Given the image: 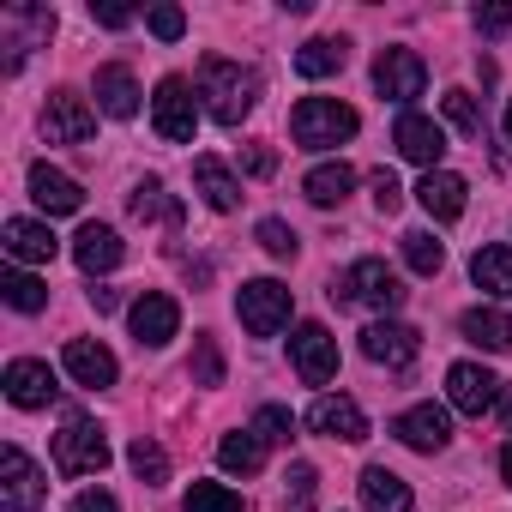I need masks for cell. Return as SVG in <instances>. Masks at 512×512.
<instances>
[{"instance_id":"6da1fadb","label":"cell","mask_w":512,"mask_h":512,"mask_svg":"<svg viewBox=\"0 0 512 512\" xmlns=\"http://www.w3.org/2000/svg\"><path fill=\"white\" fill-rule=\"evenodd\" d=\"M199 97H205V115H211L217 127H241V121L253 115V103H260V73L241 67V61L211 55V61L199 67Z\"/></svg>"},{"instance_id":"7a4b0ae2","label":"cell","mask_w":512,"mask_h":512,"mask_svg":"<svg viewBox=\"0 0 512 512\" xmlns=\"http://www.w3.org/2000/svg\"><path fill=\"white\" fill-rule=\"evenodd\" d=\"M356 109L350 103H338V97H302L296 103V115H290V133H296V145L302 151H332V145H344V139H356Z\"/></svg>"},{"instance_id":"3957f363","label":"cell","mask_w":512,"mask_h":512,"mask_svg":"<svg viewBox=\"0 0 512 512\" xmlns=\"http://www.w3.org/2000/svg\"><path fill=\"white\" fill-rule=\"evenodd\" d=\"M404 296H410V290L398 284V272H392L386 260H356L344 278H332V302H362V308H374V314H392Z\"/></svg>"},{"instance_id":"277c9868","label":"cell","mask_w":512,"mask_h":512,"mask_svg":"<svg viewBox=\"0 0 512 512\" xmlns=\"http://www.w3.org/2000/svg\"><path fill=\"white\" fill-rule=\"evenodd\" d=\"M55 37V7H31V0H19V7L0 13V49H7V73L25 67L31 49H43Z\"/></svg>"},{"instance_id":"5b68a950","label":"cell","mask_w":512,"mask_h":512,"mask_svg":"<svg viewBox=\"0 0 512 512\" xmlns=\"http://www.w3.org/2000/svg\"><path fill=\"white\" fill-rule=\"evenodd\" d=\"M151 127H157L163 145H187V139H193L199 103H193V85H187L181 73H169V79L157 85V97H151Z\"/></svg>"},{"instance_id":"8992f818","label":"cell","mask_w":512,"mask_h":512,"mask_svg":"<svg viewBox=\"0 0 512 512\" xmlns=\"http://www.w3.org/2000/svg\"><path fill=\"white\" fill-rule=\"evenodd\" d=\"M103 464H109L103 428L85 422V416H67V428L55 434V470H61V476H97Z\"/></svg>"},{"instance_id":"52a82bcc","label":"cell","mask_w":512,"mask_h":512,"mask_svg":"<svg viewBox=\"0 0 512 512\" xmlns=\"http://www.w3.org/2000/svg\"><path fill=\"white\" fill-rule=\"evenodd\" d=\"M235 314H241V326H247L253 338H272V332L290 326V290H284L278 278H253V284H241Z\"/></svg>"},{"instance_id":"ba28073f","label":"cell","mask_w":512,"mask_h":512,"mask_svg":"<svg viewBox=\"0 0 512 512\" xmlns=\"http://www.w3.org/2000/svg\"><path fill=\"white\" fill-rule=\"evenodd\" d=\"M43 500H49V476L19 446H7V452H0V506H7V512H37Z\"/></svg>"},{"instance_id":"9c48e42d","label":"cell","mask_w":512,"mask_h":512,"mask_svg":"<svg viewBox=\"0 0 512 512\" xmlns=\"http://www.w3.org/2000/svg\"><path fill=\"white\" fill-rule=\"evenodd\" d=\"M374 91H380L386 103H416V97L428 91L422 55H416V49H380V61H374Z\"/></svg>"},{"instance_id":"30bf717a","label":"cell","mask_w":512,"mask_h":512,"mask_svg":"<svg viewBox=\"0 0 512 512\" xmlns=\"http://www.w3.org/2000/svg\"><path fill=\"white\" fill-rule=\"evenodd\" d=\"M91 133H97V109L79 91H55L43 103V139L49 145H85Z\"/></svg>"},{"instance_id":"8fae6325","label":"cell","mask_w":512,"mask_h":512,"mask_svg":"<svg viewBox=\"0 0 512 512\" xmlns=\"http://www.w3.org/2000/svg\"><path fill=\"white\" fill-rule=\"evenodd\" d=\"M500 392H506V386H500L482 362H452V368H446V404L464 410V416H488V410L500 404Z\"/></svg>"},{"instance_id":"7c38bea8","label":"cell","mask_w":512,"mask_h":512,"mask_svg":"<svg viewBox=\"0 0 512 512\" xmlns=\"http://www.w3.org/2000/svg\"><path fill=\"white\" fill-rule=\"evenodd\" d=\"M127 326H133V338H139L145 350H163V344L181 332V302L163 296V290H145V296L127 308Z\"/></svg>"},{"instance_id":"4fadbf2b","label":"cell","mask_w":512,"mask_h":512,"mask_svg":"<svg viewBox=\"0 0 512 512\" xmlns=\"http://www.w3.org/2000/svg\"><path fill=\"white\" fill-rule=\"evenodd\" d=\"M290 356H296V374H302L308 386H326V380L338 374V338H332L320 320H302V326H296Z\"/></svg>"},{"instance_id":"5bb4252c","label":"cell","mask_w":512,"mask_h":512,"mask_svg":"<svg viewBox=\"0 0 512 512\" xmlns=\"http://www.w3.org/2000/svg\"><path fill=\"white\" fill-rule=\"evenodd\" d=\"M392 145H398V157H404V163L440 169V157H446V127H440V121H428V115H416V109H404V115H398V127H392Z\"/></svg>"},{"instance_id":"9a60e30c","label":"cell","mask_w":512,"mask_h":512,"mask_svg":"<svg viewBox=\"0 0 512 512\" xmlns=\"http://www.w3.org/2000/svg\"><path fill=\"white\" fill-rule=\"evenodd\" d=\"M416 350H422V332H416V326L374 320V326L362 332V356H368V362H380V368H410V362H416Z\"/></svg>"},{"instance_id":"2e32d148","label":"cell","mask_w":512,"mask_h":512,"mask_svg":"<svg viewBox=\"0 0 512 512\" xmlns=\"http://www.w3.org/2000/svg\"><path fill=\"white\" fill-rule=\"evenodd\" d=\"M308 428L326 434V440H368V416H362V404L344 398V392H320L314 410H308Z\"/></svg>"},{"instance_id":"e0dca14e","label":"cell","mask_w":512,"mask_h":512,"mask_svg":"<svg viewBox=\"0 0 512 512\" xmlns=\"http://www.w3.org/2000/svg\"><path fill=\"white\" fill-rule=\"evenodd\" d=\"M392 434H398L410 452H446V440H452V416H446L440 404H416V410H404V416L392 422Z\"/></svg>"},{"instance_id":"ac0fdd59","label":"cell","mask_w":512,"mask_h":512,"mask_svg":"<svg viewBox=\"0 0 512 512\" xmlns=\"http://www.w3.org/2000/svg\"><path fill=\"white\" fill-rule=\"evenodd\" d=\"M73 260H79L85 278H103V272H115V266L127 260V247H121V235H115L109 223H85V229L73 235Z\"/></svg>"},{"instance_id":"d6986e66","label":"cell","mask_w":512,"mask_h":512,"mask_svg":"<svg viewBox=\"0 0 512 512\" xmlns=\"http://www.w3.org/2000/svg\"><path fill=\"white\" fill-rule=\"evenodd\" d=\"M416 199H422V211H428L434 223H458L464 205H470V187H464V175H452V169H428L422 187H416Z\"/></svg>"},{"instance_id":"ffe728a7","label":"cell","mask_w":512,"mask_h":512,"mask_svg":"<svg viewBox=\"0 0 512 512\" xmlns=\"http://www.w3.org/2000/svg\"><path fill=\"white\" fill-rule=\"evenodd\" d=\"M0 386H7V398H13L19 410H43V404L55 398V374H49V362H31V356L7 362V374H0Z\"/></svg>"},{"instance_id":"44dd1931","label":"cell","mask_w":512,"mask_h":512,"mask_svg":"<svg viewBox=\"0 0 512 512\" xmlns=\"http://www.w3.org/2000/svg\"><path fill=\"white\" fill-rule=\"evenodd\" d=\"M31 199H37L49 217H67V211L85 205V187H79L67 169H55V163H31Z\"/></svg>"},{"instance_id":"7402d4cb","label":"cell","mask_w":512,"mask_h":512,"mask_svg":"<svg viewBox=\"0 0 512 512\" xmlns=\"http://www.w3.org/2000/svg\"><path fill=\"white\" fill-rule=\"evenodd\" d=\"M61 362H67V374L79 380V386H91V392H103V386H115V356L97 344V338H73L67 350H61Z\"/></svg>"},{"instance_id":"603a6c76","label":"cell","mask_w":512,"mask_h":512,"mask_svg":"<svg viewBox=\"0 0 512 512\" xmlns=\"http://www.w3.org/2000/svg\"><path fill=\"white\" fill-rule=\"evenodd\" d=\"M97 109H103L109 121H133V115H139V79H133L121 61L97 67Z\"/></svg>"},{"instance_id":"cb8c5ba5","label":"cell","mask_w":512,"mask_h":512,"mask_svg":"<svg viewBox=\"0 0 512 512\" xmlns=\"http://www.w3.org/2000/svg\"><path fill=\"white\" fill-rule=\"evenodd\" d=\"M0 235H7V253H13L19 266H49V260H55V247H61L55 229H49V223H31V217H13Z\"/></svg>"},{"instance_id":"d4e9b609","label":"cell","mask_w":512,"mask_h":512,"mask_svg":"<svg viewBox=\"0 0 512 512\" xmlns=\"http://www.w3.org/2000/svg\"><path fill=\"white\" fill-rule=\"evenodd\" d=\"M362 506L368 512H410V482L386 464H368L362 470Z\"/></svg>"},{"instance_id":"484cf974","label":"cell","mask_w":512,"mask_h":512,"mask_svg":"<svg viewBox=\"0 0 512 512\" xmlns=\"http://www.w3.org/2000/svg\"><path fill=\"white\" fill-rule=\"evenodd\" d=\"M458 332L476 344V350H512V314L506 308H470L464 320H458Z\"/></svg>"},{"instance_id":"4316f807","label":"cell","mask_w":512,"mask_h":512,"mask_svg":"<svg viewBox=\"0 0 512 512\" xmlns=\"http://www.w3.org/2000/svg\"><path fill=\"white\" fill-rule=\"evenodd\" d=\"M350 187H356V169H350V163H320V169H308V181H302V193H308L320 211L344 205V199H350Z\"/></svg>"},{"instance_id":"83f0119b","label":"cell","mask_w":512,"mask_h":512,"mask_svg":"<svg viewBox=\"0 0 512 512\" xmlns=\"http://www.w3.org/2000/svg\"><path fill=\"white\" fill-rule=\"evenodd\" d=\"M217 464H223V470H235V476H253V470L266 464V440L253 434V428H235V434H223V440H217Z\"/></svg>"},{"instance_id":"f1b7e54d","label":"cell","mask_w":512,"mask_h":512,"mask_svg":"<svg viewBox=\"0 0 512 512\" xmlns=\"http://www.w3.org/2000/svg\"><path fill=\"white\" fill-rule=\"evenodd\" d=\"M193 181H199V193H205L211 211H235V205H241V181H235L217 157H199V163H193Z\"/></svg>"},{"instance_id":"f546056e","label":"cell","mask_w":512,"mask_h":512,"mask_svg":"<svg viewBox=\"0 0 512 512\" xmlns=\"http://www.w3.org/2000/svg\"><path fill=\"white\" fill-rule=\"evenodd\" d=\"M344 61H350V49H344L338 37H308V43L296 49V73H302V79H332Z\"/></svg>"},{"instance_id":"4dcf8cb0","label":"cell","mask_w":512,"mask_h":512,"mask_svg":"<svg viewBox=\"0 0 512 512\" xmlns=\"http://www.w3.org/2000/svg\"><path fill=\"white\" fill-rule=\"evenodd\" d=\"M470 278H476V290H488V296H512V247H476Z\"/></svg>"},{"instance_id":"1f68e13d","label":"cell","mask_w":512,"mask_h":512,"mask_svg":"<svg viewBox=\"0 0 512 512\" xmlns=\"http://www.w3.org/2000/svg\"><path fill=\"white\" fill-rule=\"evenodd\" d=\"M127 211H133L139 223H151V217H157V223H169V229L181 223V205L163 193V181H139V187H133V199H127Z\"/></svg>"},{"instance_id":"d6a6232c","label":"cell","mask_w":512,"mask_h":512,"mask_svg":"<svg viewBox=\"0 0 512 512\" xmlns=\"http://www.w3.org/2000/svg\"><path fill=\"white\" fill-rule=\"evenodd\" d=\"M0 296H7V308H19V314H43L49 308V284L31 278V272H7L0 278Z\"/></svg>"},{"instance_id":"836d02e7","label":"cell","mask_w":512,"mask_h":512,"mask_svg":"<svg viewBox=\"0 0 512 512\" xmlns=\"http://www.w3.org/2000/svg\"><path fill=\"white\" fill-rule=\"evenodd\" d=\"M404 266H410L416 278H434V272L446 266V247H440L428 229H404Z\"/></svg>"},{"instance_id":"e575fe53","label":"cell","mask_w":512,"mask_h":512,"mask_svg":"<svg viewBox=\"0 0 512 512\" xmlns=\"http://www.w3.org/2000/svg\"><path fill=\"white\" fill-rule=\"evenodd\" d=\"M127 464H133V476L145 482V488H157V482H169V452L151 440V434H139L133 446H127Z\"/></svg>"},{"instance_id":"d590c367","label":"cell","mask_w":512,"mask_h":512,"mask_svg":"<svg viewBox=\"0 0 512 512\" xmlns=\"http://www.w3.org/2000/svg\"><path fill=\"white\" fill-rule=\"evenodd\" d=\"M187 512H247V500L223 482H193L187 488Z\"/></svg>"},{"instance_id":"8d00e7d4","label":"cell","mask_w":512,"mask_h":512,"mask_svg":"<svg viewBox=\"0 0 512 512\" xmlns=\"http://www.w3.org/2000/svg\"><path fill=\"white\" fill-rule=\"evenodd\" d=\"M253 434H260L266 446H290V434H296V416H290L284 404H260V410H253Z\"/></svg>"},{"instance_id":"74e56055","label":"cell","mask_w":512,"mask_h":512,"mask_svg":"<svg viewBox=\"0 0 512 512\" xmlns=\"http://www.w3.org/2000/svg\"><path fill=\"white\" fill-rule=\"evenodd\" d=\"M193 380H199V386H223V350H217L211 332L193 338Z\"/></svg>"},{"instance_id":"f35d334b","label":"cell","mask_w":512,"mask_h":512,"mask_svg":"<svg viewBox=\"0 0 512 512\" xmlns=\"http://www.w3.org/2000/svg\"><path fill=\"white\" fill-rule=\"evenodd\" d=\"M440 103H446V121H452L458 133H470V139H482V109H476V97H470V91H446Z\"/></svg>"},{"instance_id":"ab89813d","label":"cell","mask_w":512,"mask_h":512,"mask_svg":"<svg viewBox=\"0 0 512 512\" xmlns=\"http://www.w3.org/2000/svg\"><path fill=\"white\" fill-rule=\"evenodd\" d=\"M260 247L272 253V260H296L302 241H296V229H290L284 217H266V223H260Z\"/></svg>"},{"instance_id":"60d3db41","label":"cell","mask_w":512,"mask_h":512,"mask_svg":"<svg viewBox=\"0 0 512 512\" xmlns=\"http://www.w3.org/2000/svg\"><path fill=\"white\" fill-rule=\"evenodd\" d=\"M314 488H320L314 464H296L290 470V512H314Z\"/></svg>"},{"instance_id":"b9f144b4","label":"cell","mask_w":512,"mask_h":512,"mask_svg":"<svg viewBox=\"0 0 512 512\" xmlns=\"http://www.w3.org/2000/svg\"><path fill=\"white\" fill-rule=\"evenodd\" d=\"M145 25H151V37H157V43H175V37L187 31V13H181V7H151V19H145Z\"/></svg>"},{"instance_id":"7bdbcfd3","label":"cell","mask_w":512,"mask_h":512,"mask_svg":"<svg viewBox=\"0 0 512 512\" xmlns=\"http://www.w3.org/2000/svg\"><path fill=\"white\" fill-rule=\"evenodd\" d=\"M368 187H374V205H380L386 217L404 205V187H398V175H392V169H374V175H368Z\"/></svg>"},{"instance_id":"ee69618b","label":"cell","mask_w":512,"mask_h":512,"mask_svg":"<svg viewBox=\"0 0 512 512\" xmlns=\"http://www.w3.org/2000/svg\"><path fill=\"white\" fill-rule=\"evenodd\" d=\"M67 512H121V500H115L109 488H85V494H73Z\"/></svg>"},{"instance_id":"f6af8a7d","label":"cell","mask_w":512,"mask_h":512,"mask_svg":"<svg viewBox=\"0 0 512 512\" xmlns=\"http://www.w3.org/2000/svg\"><path fill=\"white\" fill-rule=\"evenodd\" d=\"M91 19H97L103 31H127V25H133V7H115V0H103V7H97V0H91Z\"/></svg>"},{"instance_id":"bcb514c9","label":"cell","mask_w":512,"mask_h":512,"mask_svg":"<svg viewBox=\"0 0 512 512\" xmlns=\"http://www.w3.org/2000/svg\"><path fill=\"white\" fill-rule=\"evenodd\" d=\"M512 25V7H500V0H494V7H476V31L482 37H500Z\"/></svg>"},{"instance_id":"7dc6e473","label":"cell","mask_w":512,"mask_h":512,"mask_svg":"<svg viewBox=\"0 0 512 512\" xmlns=\"http://www.w3.org/2000/svg\"><path fill=\"white\" fill-rule=\"evenodd\" d=\"M241 169H247V175H272V169H278L272 145H247V151H241Z\"/></svg>"},{"instance_id":"c3c4849f","label":"cell","mask_w":512,"mask_h":512,"mask_svg":"<svg viewBox=\"0 0 512 512\" xmlns=\"http://www.w3.org/2000/svg\"><path fill=\"white\" fill-rule=\"evenodd\" d=\"M91 308H97V314H115V308H121V296H115L109 284H97V290H91Z\"/></svg>"},{"instance_id":"681fc988","label":"cell","mask_w":512,"mask_h":512,"mask_svg":"<svg viewBox=\"0 0 512 512\" xmlns=\"http://www.w3.org/2000/svg\"><path fill=\"white\" fill-rule=\"evenodd\" d=\"M500 476H506V488H512V440L500 446Z\"/></svg>"},{"instance_id":"f907efd6","label":"cell","mask_w":512,"mask_h":512,"mask_svg":"<svg viewBox=\"0 0 512 512\" xmlns=\"http://www.w3.org/2000/svg\"><path fill=\"white\" fill-rule=\"evenodd\" d=\"M500 422H506V428H512V386H506V392H500Z\"/></svg>"},{"instance_id":"816d5d0a","label":"cell","mask_w":512,"mask_h":512,"mask_svg":"<svg viewBox=\"0 0 512 512\" xmlns=\"http://www.w3.org/2000/svg\"><path fill=\"white\" fill-rule=\"evenodd\" d=\"M506 139H512V103H506Z\"/></svg>"}]
</instances>
